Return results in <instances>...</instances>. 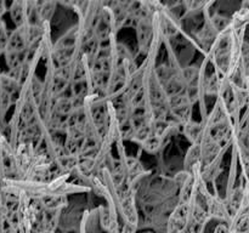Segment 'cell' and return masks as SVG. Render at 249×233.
Returning a JSON list of instances; mask_svg holds the SVG:
<instances>
[{
	"mask_svg": "<svg viewBox=\"0 0 249 233\" xmlns=\"http://www.w3.org/2000/svg\"><path fill=\"white\" fill-rule=\"evenodd\" d=\"M214 233H231V231L226 223H220V225L216 226Z\"/></svg>",
	"mask_w": 249,
	"mask_h": 233,
	"instance_id": "4",
	"label": "cell"
},
{
	"mask_svg": "<svg viewBox=\"0 0 249 233\" xmlns=\"http://www.w3.org/2000/svg\"><path fill=\"white\" fill-rule=\"evenodd\" d=\"M7 11L10 12L12 22L16 28L27 24V16H28V5L27 1H14L10 4Z\"/></svg>",
	"mask_w": 249,
	"mask_h": 233,
	"instance_id": "3",
	"label": "cell"
},
{
	"mask_svg": "<svg viewBox=\"0 0 249 233\" xmlns=\"http://www.w3.org/2000/svg\"><path fill=\"white\" fill-rule=\"evenodd\" d=\"M82 55V35L78 24L71 27L55 44H53L46 62L55 67H66L74 63Z\"/></svg>",
	"mask_w": 249,
	"mask_h": 233,
	"instance_id": "1",
	"label": "cell"
},
{
	"mask_svg": "<svg viewBox=\"0 0 249 233\" xmlns=\"http://www.w3.org/2000/svg\"><path fill=\"white\" fill-rule=\"evenodd\" d=\"M189 222V204L178 203L167 218L165 233H186Z\"/></svg>",
	"mask_w": 249,
	"mask_h": 233,
	"instance_id": "2",
	"label": "cell"
}]
</instances>
